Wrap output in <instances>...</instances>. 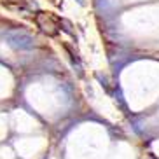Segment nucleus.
<instances>
[{
	"label": "nucleus",
	"mask_w": 159,
	"mask_h": 159,
	"mask_svg": "<svg viewBox=\"0 0 159 159\" xmlns=\"http://www.w3.org/2000/svg\"><path fill=\"white\" fill-rule=\"evenodd\" d=\"M37 23H39V26H40L46 33H49V35H54V33H56V21H52L49 14H44L42 12V14L37 18Z\"/></svg>",
	"instance_id": "obj_1"
}]
</instances>
